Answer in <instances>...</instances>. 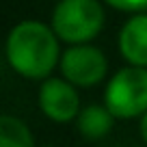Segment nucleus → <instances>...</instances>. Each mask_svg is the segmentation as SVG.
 Masks as SVG:
<instances>
[{"instance_id": "obj_6", "label": "nucleus", "mask_w": 147, "mask_h": 147, "mask_svg": "<svg viewBox=\"0 0 147 147\" xmlns=\"http://www.w3.org/2000/svg\"><path fill=\"white\" fill-rule=\"evenodd\" d=\"M117 48L128 65L147 67V13H132V18L125 20Z\"/></svg>"}, {"instance_id": "obj_9", "label": "nucleus", "mask_w": 147, "mask_h": 147, "mask_svg": "<svg viewBox=\"0 0 147 147\" xmlns=\"http://www.w3.org/2000/svg\"><path fill=\"white\" fill-rule=\"evenodd\" d=\"M102 2L123 13H143L147 9V0H102Z\"/></svg>"}, {"instance_id": "obj_10", "label": "nucleus", "mask_w": 147, "mask_h": 147, "mask_svg": "<svg viewBox=\"0 0 147 147\" xmlns=\"http://www.w3.org/2000/svg\"><path fill=\"white\" fill-rule=\"evenodd\" d=\"M138 132H141V138L145 141V145H147V113L138 119Z\"/></svg>"}, {"instance_id": "obj_7", "label": "nucleus", "mask_w": 147, "mask_h": 147, "mask_svg": "<svg viewBox=\"0 0 147 147\" xmlns=\"http://www.w3.org/2000/svg\"><path fill=\"white\" fill-rule=\"evenodd\" d=\"M117 117L108 110L106 104H89L82 106V110L76 117L78 134L87 141H100L113 130Z\"/></svg>"}, {"instance_id": "obj_11", "label": "nucleus", "mask_w": 147, "mask_h": 147, "mask_svg": "<svg viewBox=\"0 0 147 147\" xmlns=\"http://www.w3.org/2000/svg\"><path fill=\"white\" fill-rule=\"evenodd\" d=\"M39 147H52V145H39Z\"/></svg>"}, {"instance_id": "obj_5", "label": "nucleus", "mask_w": 147, "mask_h": 147, "mask_svg": "<svg viewBox=\"0 0 147 147\" xmlns=\"http://www.w3.org/2000/svg\"><path fill=\"white\" fill-rule=\"evenodd\" d=\"M37 102H39L41 113L54 123L76 121L78 113L82 110L78 87L65 80L63 76L61 78L50 76L43 80L39 87V93H37Z\"/></svg>"}, {"instance_id": "obj_8", "label": "nucleus", "mask_w": 147, "mask_h": 147, "mask_svg": "<svg viewBox=\"0 0 147 147\" xmlns=\"http://www.w3.org/2000/svg\"><path fill=\"white\" fill-rule=\"evenodd\" d=\"M0 147H35V136L22 119L13 115L0 117Z\"/></svg>"}, {"instance_id": "obj_4", "label": "nucleus", "mask_w": 147, "mask_h": 147, "mask_svg": "<svg viewBox=\"0 0 147 147\" xmlns=\"http://www.w3.org/2000/svg\"><path fill=\"white\" fill-rule=\"evenodd\" d=\"M61 76L76 84L78 89H89L104 82L108 76V59L93 43H76L67 46L61 54Z\"/></svg>"}, {"instance_id": "obj_3", "label": "nucleus", "mask_w": 147, "mask_h": 147, "mask_svg": "<svg viewBox=\"0 0 147 147\" xmlns=\"http://www.w3.org/2000/svg\"><path fill=\"white\" fill-rule=\"evenodd\" d=\"M104 104L117 119H141L147 113V67L117 69L106 82Z\"/></svg>"}, {"instance_id": "obj_2", "label": "nucleus", "mask_w": 147, "mask_h": 147, "mask_svg": "<svg viewBox=\"0 0 147 147\" xmlns=\"http://www.w3.org/2000/svg\"><path fill=\"white\" fill-rule=\"evenodd\" d=\"M106 11L102 0H59L52 9V28L67 46L91 43L102 32Z\"/></svg>"}, {"instance_id": "obj_1", "label": "nucleus", "mask_w": 147, "mask_h": 147, "mask_svg": "<svg viewBox=\"0 0 147 147\" xmlns=\"http://www.w3.org/2000/svg\"><path fill=\"white\" fill-rule=\"evenodd\" d=\"M61 39L52 24L39 20L18 22L7 35L5 56L9 67L26 80H46L61 63Z\"/></svg>"}]
</instances>
